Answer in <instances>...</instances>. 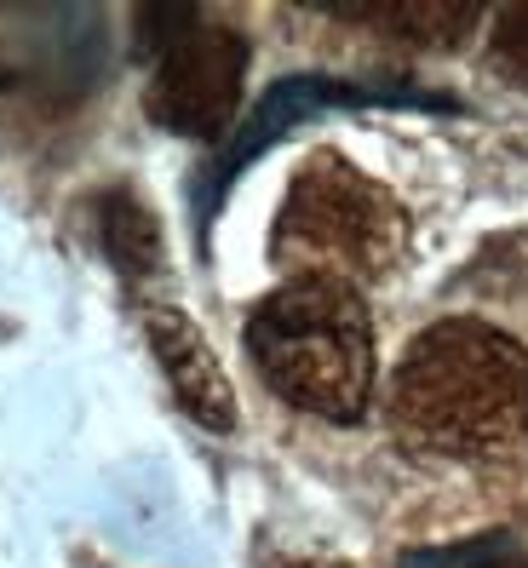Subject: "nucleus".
Returning a JSON list of instances; mask_svg holds the SVG:
<instances>
[{
  "instance_id": "obj_1",
  "label": "nucleus",
  "mask_w": 528,
  "mask_h": 568,
  "mask_svg": "<svg viewBox=\"0 0 528 568\" xmlns=\"http://www.w3.org/2000/svg\"><path fill=\"white\" fill-rule=\"evenodd\" d=\"M390 430L419 459H517L528 448V351L477 316L425 327L396 362Z\"/></svg>"
},
{
  "instance_id": "obj_2",
  "label": "nucleus",
  "mask_w": 528,
  "mask_h": 568,
  "mask_svg": "<svg viewBox=\"0 0 528 568\" xmlns=\"http://www.w3.org/2000/svg\"><path fill=\"white\" fill-rule=\"evenodd\" d=\"M247 356L282 403L316 419H362L374 396V322L356 287L282 282L247 316Z\"/></svg>"
},
{
  "instance_id": "obj_3",
  "label": "nucleus",
  "mask_w": 528,
  "mask_h": 568,
  "mask_svg": "<svg viewBox=\"0 0 528 568\" xmlns=\"http://www.w3.org/2000/svg\"><path fill=\"white\" fill-rule=\"evenodd\" d=\"M403 247H408L403 207L334 150L311 155L293 173L271 230V258L287 271V282L362 287L390 276Z\"/></svg>"
},
{
  "instance_id": "obj_4",
  "label": "nucleus",
  "mask_w": 528,
  "mask_h": 568,
  "mask_svg": "<svg viewBox=\"0 0 528 568\" xmlns=\"http://www.w3.org/2000/svg\"><path fill=\"white\" fill-rule=\"evenodd\" d=\"M242 81L247 41L202 12L167 52H155L150 115L179 139H224L242 110Z\"/></svg>"
},
{
  "instance_id": "obj_5",
  "label": "nucleus",
  "mask_w": 528,
  "mask_h": 568,
  "mask_svg": "<svg viewBox=\"0 0 528 568\" xmlns=\"http://www.w3.org/2000/svg\"><path fill=\"white\" fill-rule=\"evenodd\" d=\"M345 104H419V110H448L443 98H425V92H390V87H351V81H327V75H293V81H276L271 92L258 98V110L230 132V150L213 161L207 173V202H219V190L242 173L247 161H258L271 150L282 132H293L299 121L322 115V110H345Z\"/></svg>"
},
{
  "instance_id": "obj_6",
  "label": "nucleus",
  "mask_w": 528,
  "mask_h": 568,
  "mask_svg": "<svg viewBox=\"0 0 528 568\" xmlns=\"http://www.w3.org/2000/svg\"><path fill=\"white\" fill-rule=\"evenodd\" d=\"M144 339L161 362V374H167L179 408L195 425L236 430V390H230L213 345L202 339V327H195L179 305H144Z\"/></svg>"
},
{
  "instance_id": "obj_7",
  "label": "nucleus",
  "mask_w": 528,
  "mask_h": 568,
  "mask_svg": "<svg viewBox=\"0 0 528 568\" xmlns=\"http://www.w3.org/2000/svg\"><path fill=\"white\" fill-rule=\"evenodd\" d=\"M98 242H104L110 264L121 276H155L161 258H167V247H161V224L155 213L139 202L132 190H110L98 195Z\"/></svg>"
},
{
  "instance_id": "obj_8",
  "label": "nucleus",
  "mask_w": 528,
  "mask_h": 568,
  "mask_svg": "<svg viewBox=\"0 0 528 568\" xmlns=\"http://www.w3.org/2000/svg\"><path fill=\"white\" fill-rule=\"evenodd\" d=\"M339 18L390 29L414 47H454L459 36L477 29V7H454V0H385V7H339Z\"/></svg>"
},
{
  "instance_id": "obj_9",
  "label": "nucleus",
  "mask_w": 528,
  "mask_h": 568,
  "mask_svg": "<svg viewBox=\"0 0 528 568\" xmlns=\"http://www.w3.org/2000/svg\"><path fill=\"white\" fill-rule=\"evenodd\" d=\"M408 568H528V557L511 551L506 540H477V546H459V551L408 557Z\"/></svg>"
},
{
  "instance_id": "obj_10",
  "label": "nucleus",
  "mask_w": 528,
  "mask_h": 568,
  "mask_svg": "<svg viewBox=\"0 0 528 568\" xmlns=\"http://www.w3.org/2000/svg\"><path fill=\"white\" fill-rule=\"evenodd\" d=\"M494 63L528 87V7H506L494 18Z\"/></svg>"
},
{
  "instance_id": "obj_11",
  "label": "nucleus",
  "mask_w": 528,
  "mask_h": 568,
  "mask_svg": "<svg viewBox=\"0 0 528 568\" xmlns=\"http://www.w3.org/2000/svg\"><path fill=\"white\" fill-rule=\"evenodd\" d=\"M316 568H345V562H316Z\"/></svg>"
}]
</instances>
